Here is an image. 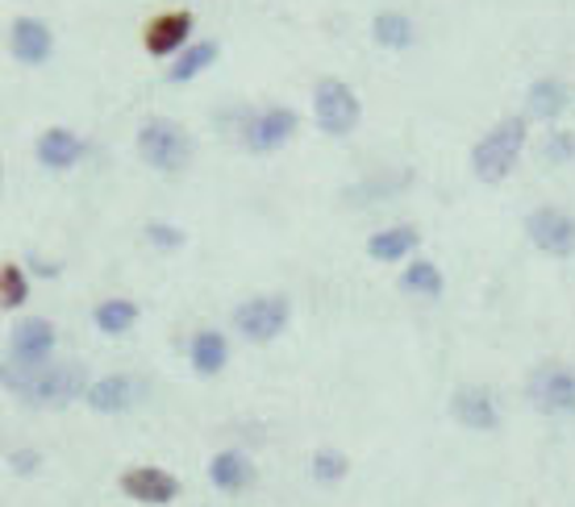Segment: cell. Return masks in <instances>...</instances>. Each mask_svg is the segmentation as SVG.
Returning a JSON list of instances; mask_svg holds the SVG:
<instances>
[{"instance_id": "cell-28", "label": "cell", "mask_w": 575, "mask_h": 507, "mask_svg": "<svg viewBox=\"0 0 575 507\" xmlns=\"http://www.w3.org/2000/svg\"><path fill=\"white\" fill-rule=\"evenodd\" d=\"M38 462H42V457H38L34 449H25V454H21V449H13V454H9V466H13L18 474H34Z\"/></svg>"}, {"instance_id": "cell-5", "label": "cell", "mask_w": 575, "mask_h": 507, "mask_svg": "<svg viewBox=\"0 0 575 507\" xmlns=\"http://www.w3.org/2000/svg\"><path fill=\"white\" fill-rule=\"evenodd\" d=\"M288 317H292V304L284 296H255V300H246L234 312V329L246 341H259L263 345V341H276L288 329Z\"/></svg>"}, {"instance_id": "cell-15", "label": "cell", "mask_w": 575, "mask_h": 507, "mask_svg": "<svg viewBox=\"0 0 575 507\" xmlns=\"http://www.w3.org/2000/svg\"><path fill=\"white\" fill-rule=\"evenodd\" d=\"M209 483L217 490H226V495H238L255 483V466H250V457L238 454V449H222V454L209 462Z\"/></svg>"}, {"instance_id": "cell-22", "label": "cell", "mask_w": 575, "mask_h": 507, "mask_svg": "<svg viewBox=\"0 0 575 507\" xmlns=\"http://www.w3.org/2000/svg\"><path fill=\"white\" fill-rule=\"evenodd\" d=\"M134 321H138V304H134V300H105V304H96V329H101L105 338L130 333Z\"/></svg>"}, {"instance_id": "cell-6", "label": "cell", "mask_w": 575, "mask_h": 507, "mask_svg": "<svg viewBox=\"0 0 575 507\" xmlns=\"http://www.w3.org/2000/svg\"><path fill=\"white\" fill-rule=\"evenodd\" d=\"M530 404L546 412V416H563V412H575V371L572 366H558V362H546L538 371L530 374Z\"/></svg>"}, {"instance_id": "cell-27", "label": "cell", "mask_w": 575, "mask_h": 507, "mask_svg": "<svg viewBox=\"0 0 575 507\" xmlns=\"http://www.w3.org/2000/svg\"><path fill=\"white\" fill-rule=\"evenodd\" d=\"M146 241L155 246V250H179L184 246V229H175V225H146Z\"/></svg>"}, {"instance_id": "cell-20", "label": "cell", "mask_w": 575, "mask_h": 507, "mask_svg": "<svg viewBox=\"0 0 575 507\" xmlns=\"http://www.w3.org/2000/svg\"><path fill=\"white\" fill-rule=\"evenodd\" d=\"M371 38L380 42L383 51H404V46H413L418 30H413V21L404 18V13H376V21H371Z\"/></svg>"}, {"instance_id": "cell-12", "label": "cell", "mask_w": 575, "mask_h": 507, "mask_svg": "<svg viewBox=\"0 0 575 507\" xmlns=\"http://www.w3.org/2000/svg\"><path fill=\"white\" fill-rule=\"evenodd\" d=\"M451 416L463 424V428H475V433H492V428H501V407H496V400H492V391H484V387L454 391Z\"/></svg>"}, {"instance_id": "cell-16", "label": "cell", "mask_w": 575, "mask_h": 507, "mask_svg": "<svg viewBox=\"0 0 575 507\" xmlns=\"http://www.w3.org/2000/svg\"><path fill=\"white\" fill-rule=\"evenodd\" d=\"M192 34V13H163L146 25V51L151 54H172L175 46H184Z\"/></svg>"}, {"instance_id": "cell-25", "label": "cell", "mask_w": 575, "mask_h": 507, "mask_svg": "<svg viewBox=\"0 0 575 507\" xmlns=\"http://www.w3.org/2000/svg\"><path fill=\"white\" fill-rule=\"evenodd\" d=\"M350 470L347 454H338V449H317L314 454V478L317 483H342Z\"/></svg>"}, {"instance_id": "cell-24", "label": "cell", "mask_w": 575, "mask_h": 507, "mask_svg": "<svg viewBox=\"0 0 575 507\" xmlns=\"http://www.w3.org/2000/svg\"><path fill=\"white\" fill-rule=\"evenodd\" d=\"M25 296H30L25 271H21L18 262H4V267H0V304H4V308H21V304H25Z\"/></svg>"}, {"instance_id": "cell-13", "label": "cell", "mask_w": 575, "mask_h": 507, "mask_svg": "<svg viewBox=\"0 0 575 507\" xmlns=\"http://www.w3.org/2000/svg\"><path fill=\"white\" fill-rule=\"evenodd\" d=\"M84 151H88L84 142L71 134V130H59V125L47 130V134L38 137V146H34L38 163H42L47 170H71L80 158H84Z\"/></svg>"}, {"instance_id": "cell-2", "label": "cell", "mask_w": 575, "mask_h": 507, "mask_svg": "<svg viewBox=\"0 0 575 507\" xmlns=\"http://www.w3.org/2000/svg\"><path fill=\"white\" fill-rule=\"evenodd\" d=\"M525 151V117H505L492 134H484L471 151V170L480 184H501L517 167Z\"/></svg>"}, {"instance_id": "cell-8", "label": "cell", "mask_w": 575, "mask_h": 507, "mask_svg": "<svg viewBox=\"0 0 575 507\" xmlns=\"http://www.w3.org/2000/svg\"><path fill=\"white\" fill-rule=\"evenodd\" d=\"M54 354V324L47 317H25L9 333V366H47Z\"/></svg>"}, {"instance_id": "cell-1", "label": "cell", "mask_w": 575, "mask_h": 507, "mask_svg": "<svg viewBox=\"0 0 575 507\" xmlns=\"http://www.w3.org/2000/svg\"><path fill=\"white\" fill-rule=\"evenodd\" d=\"M4 387L30 407H68L88 395V371L80 362H47V366H4Z\"/></svg>"}, {"instance_id": "cell-21", "label": "cell", "mask_w": 575, "mask_h": 507, "mask_svg": "<svg viewBox=\"0 0 575 507\" xmlns=\"http://www.w3.org/2000/svg\"><path fill=\"white\" fill-rule=\"evenodd\" d=\"M213 63H217V42H192V51H184L179 63H172L167 80H172V84H188L201 71H209Z\"/></svg>"}, {"instance_id": "cell-17", "label": "cell", "mask_w": 575, "mask_h": 507, "mask_svg": "<svg viewBox=\"0 0 575 507\" xmlns=\"http://www.w3.org/2000/svg\"><path fill=\"white\" fill-rule=\"evenodd\" d=\"M421 234L413 225H397V229H380V234H371L367 241V254L376 258V262H401L409 254L418 250Z\"/></svg>"}, {"instance_id": "cell-26", "label": "cell", "mask_w": 575, "mask_h": 507, "mask_svg": "<svg viewBox=\"0 0 575 507\" xmlns=\"http://www.w3.org/2000/svg\"><path fill=\"white\" fill-rule=\"evenodd\" d=\"M575 158V137L555 130V134H546L542 142V163H551V167H563V163H572Z\"/></svg>"}, {"instance_id": "cell-19", "label": "cell", "mask_w": 575, "mask_h": 507, "mask_svg": "<svg viewBox=\"0 0 575 507\" xmlns=\"http://www.w3.org/2000/svg\"><path fill=\"white\" fill-rule=\"evenodd\" d=\"M525 108H530V117L555 121L567 108V87L558 84V80H538V84H530V92H525Z\"/></svg>"}, {"instance_id": "cell-4", "label": "cell", "mask_w": 575, "mask_h": 507, "mask_svg": "<svg viewBox=\"0 0 575 507\" xmlns=\"http://www.w3.org/2000/svg\"><path fill=\"white\" fill-rule=\"evenodd\" d=\"M359 117H363V104H359V96H355V87L342 84V80H321V84L314 87V121L321 134L330 137H347L355 125H359Z\"/></svg>"}, {"instance_id": "cell-29", "label": "cell", "mask_w": 575, "mask_h": 507, "mask_svg": "<svg viewBox=\"0 0 575 507\" xmlns=\"http://www.w3.org/2000/svg\"><path fill=\"white\" fill-rule=\"evenodd\" d=\"M30 271H38V275H47V279H54V275L63 271V262L54 267V262H47V258H30Z\"/></svg>"}, {"instance_id": "cell-14", "label": "cell", "mask_w": 575, "mask_h": 507, "mask_svg": "<svg viewBox=\"0 0 575 507\" xmlns=\"http://www.w3.org/2000/svg\"><path fill=\"white\" fill-rule=\"evenodd\" d=\"M134 379L130 374H105V379H96L92 387H88V407L92 412H105V416H117L125 407L134 404Z\"/></svg>"}, {"instance_id": "cell-3", "label": "cell", "mask_w": 575, "mask_h": 507, "mask_svg": "<svg viewBox=\"0 0 575 507\" xmlns=\"http://www.w3.org/2000/svg\"><path fill=\"white\" fill-rule=\"evenodd\" d=\"M138 154L146 167L172 175V170H184L192 163V137L184 134V125H175L167 117L146 121L138 130Z\"/></svg>"}, {"instance_id": "cell-10", "label": "cell", "mask_w": 575, "mask_h": 507, "mask_svg": "<svg viewBox=\"0 0 575 507\" xmlns=\"http://www.w3.org/2000/svg\"><path fill=\"white\" fill-rule=\"evenodd\" d=\"M9 51H13V59L25 63V68H42L54 51L51 25L38 18H18L9 25Z\"/></svg>"}, {"instance_id": "cell-11", "label": "cell", "mask_w": 575, "mask_h": 507, "mask_svg": "<svg viewBox=\"0 0 575 507\" xmlns=\"http://www.w3.org/2000/svg\"><path fill=\"white\" fill-rule=\"evenodd\" d=\"M122 490L138 504H172L179 495V478L172 470H158V466H134V470L122 474Z\"/></svg>"}, {"instance_id": "cell-23", "label": "cell", "mask_w": 575, "mask_h": 507, "mask_svg": "<svg viewBox=\"0 0 575 507\" xmlns=\"http://www.w3.org/2000/svg\"><path fill=\"white\" fill-rule=\"evenodd\" d=\"M401 288L409 291V296H425V300H438L446 283H442V271H438L434 262H425V258H421V262H409V271L401 275Z\"/></svg>"}, {"instance_id": "cell-7", "label": "cell", "mask_w": 575, "mask_h": 507, "mask_svg": "<svg viewBox=\"0 0 575 507\" xmlns=\"http://www.w3.org/2000/svg\"><path fill=\"white\" fill-rule=\"evenodd\" d=\"M525 237L551 258H572L575 254V220L563 208H534L525 217Z\"/></svg>"}, {"instance_id": "cell-18", "label": "cell", "mask_w": 575, "mask_h": 507, "mask_svg": "<svg viewBox=\"0 0 575 507\" xmlns=\"http://www.w3.org/2000/svg\"><path fill=\"white\" fill-rule=\"evenodd\" d=\"M188 358L192 366H196V374H222L229 362V345L217 329H201L188 345Z\"/></svg>"}, {"instance_id": "cell-9", "label": "cell", "mask_w": 575, "mask_h": 507, "mask_svg": "<svg viewBox=\"0 0 575 507\" xmlns=\"http://www.w3.org/2000/svg\"><path fill=\"white\" fill-rule=\"evenodd\" d=\"M300 117L292 113V108H267V113H259V117L246 125V151L250 154H271L279 151V146H288L292 142V134H297Z\"/></svg>"}]
</instances>
